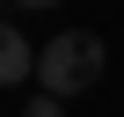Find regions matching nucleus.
Segmentation results:
<instances>
[{
    "label": "nucleus",
    "instance_id": "obj_4",
    "mask_svg": "<svg viewBox=\"0 0 124 117\" xmlns=\"http://www.w3.org/2000/svg\"><path fill=\"white\" fill-rule=\"evenodd\" d=\"M15 8H58V0H15Z\"/></svg>",
    "mask_w": 124,
    "mask_h": 117
},
{
    "label": "nucleus",
    "instance_id": "obj_1",
    "mask_svg": "<svg viewBox=\"0 0 124 117\" xmlns=\"http://www.w3.org/2000/svg\"><path fill=\"white\" fill-rule=\"evenodd\" d=\"M102 37L95 29H58L44 51H37V88L44 95H88L95 81H102Z\"/></svg>",
    "mask_w": 124,
    "mask_h": 117
},
{
    "label": "nucleus",
    "instance_id": "obj_3",
    "mask_svg": "<svg viewBox=\"0 0 124 117\" xmlns=\"http://www.w3.org/2000/svg\"><path fill=\"white\" fill-rule=\"evenodd\" d=\"M22 117H66V95H44V88H37V95H29V110H22Z\"/></svg>",
    "mask_w": 124,
    "mask_h": 117
},
{
    "label": "nucleus",
    "instance_id": "obj_2",
    "mask_svg": "<svg viewBox=\"0 0 124 117\" xmlns=\"http://www.w3.org/2000/svg\"><path fill=\"white\" fill-rule=\"evenodd\" d=\"M37 73V51H29V37L15 29V22H0V88H15V81H29Z\"/></svg>",
    "mask_w": 124,
    "mask_h": 117
}]
</instances>
